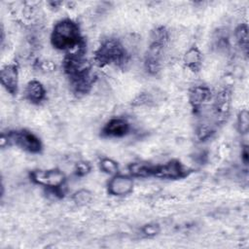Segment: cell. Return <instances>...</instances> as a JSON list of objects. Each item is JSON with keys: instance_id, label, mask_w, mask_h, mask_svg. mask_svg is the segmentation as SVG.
Wrapping results in <instances>:
<instances>
[{"instance_id": "obj_1", "label": "cell", "mask_w": 249, "mask_h": 249, "mask_svg": "<svg viewBox=\"0 0 249 249\" xmlns=\"http://www.w3.org/2000/svg\"><path fill=\"white\" fill-rule=\"evenodd\" d=\"M63 69L75 93L86 94L90 90L95 81V75L86 57V44L66 54L63 60Z\"/></svg>"}, {"instance_id": "obj_2", "label": "cell", "mask_w": 249, "mask_h": 249, "mask_svg": "<svg viewBox=\"0 0 249 249\" xmlns=\"http://www.w3.org/2000/svg\"><path fill=\"white\" fill-rule=\"evenodd\" d=\"M53 47L59 51H74L85 45L79 25L70 18H64L55 23L51 34Z\"/></svg>"}, {"instance_id": "obj_3", "label": "cell", "mask_w": 249, "mask_h": 249, "mask_svg": "<svg viewBox=\"0 0 249 249\" xmlns=\"http://www.w3.org/2000/svg\"><path fill=\"white\" fill-rule=\"evenodd\" d=\"M126 49L118 39H107L101 43L94 53V61L98 66L116 65L123 67L128 61Z\"/></svg>"}, {"instance_id": "obj_4", "label": "cell", "mask_w": 249, "mask_h": 249, "mask_svg": "<svg viewBox=\"0 0 249 249\" xmlns=\"http://www.w3.org/2000/svg\"><path fill=\"white\" fill-rule=\"evenodd\" d=\"M9 145H16L21 150L31 154H39L43 149L40 138L26 129L13 130L9 131L7 134L2 133L1 147L5 148Z\"/></svg>"}, {"instance_id": "obj_5", "label": "cell", "mask_w": 249, "mask_h": 249, "mask_svg": "<svg viewBox=\"0 0 249 249\" xmlns=\"http://www.w3.org/2000/svg\"><path fill=\"white\" fill-rule=\"evenodd\" d=\"M30 179L33 183L43 186L47 189L61 188L64 186L66 181L65 174L57 168L52 169H36L32 170L29 174Z\"/></svg>"}, {"instance_id": "obj_6", "label": "cell", "mask_w": 249, "mask_h": 249, "mask_svg": "<svg viewBox=\"0 0 249 249\" xmlns=\"http://www.w3.org/2000/svg\"><path fill=\"white\" fill-rule=\"evenodd\" d=\"M191 170L177 160H171L162 164H154L153 175L157 178L177 180L185 178Z\"/></svg>"}, {"instance_id": "obj_7", "label": "cell", "mask_w": 249, "mask_h": 249, "mask_svg": "<svg viewBox=\"0 0 249 249\" xmlns=\"http://www.w3.org/2000/svg\"><path fill=\"white\" fill-rule=\"evenodd\" d=\"M132 177L123 174H115L107 184L108 193L115 196H124L133 191Z\"/></svg>"}, {"instance_id": "obj_8", "label": "cell", "mask_w": 249, "mask_h": 249, "mask_svg": "<svg viewBox=\"0 0 249 249\" xmlns=\"http://www.w3.org/2000/svg\"><path fill=\"white\" fill-rule=\"evenodd\" d=\"M231 102V93L230 89H224L216 94L213 103V113L217 124H222L227 120L230 113Z\"/></svg>"}, {"instance_id": "obj_9", "label": "cell", "mask_w": 249, "mask_h": 249, "mask_svg": "<svg viewBox=\"0 0 249 249\" xmlns=\"http://www.w3.org/2000/svg\"><path fill=\"white\" fill-rule=\"evenodd\" d=\"M0 80L5 89L12 95L18 90V65L16 62L5 65L0 71Z\"/></svg>"}, {"instance_id": "obj_10", "label": "cell", "mask_w": 249, "mask_h": 249, "mask_svg": "<svg viewBox=\"0 0 249 249\" xmlns=\"http://www.w3.org/2000/svg\"><path fill=\"white\" fill-rule=\"evenodd\" d=\"M130 130L129 123L123 118H112L109 120L101 129L103 137L119 138L125 136Z\"/></svg>"}, {"instance_id": "obj_11", "label": "cell", "mask_w": 249, "mask_h": 249, "mask_svg": "<svg viewBox=\"0 0 249 249\" xmlns=\"http://www.w3.org/2000/svg\"><path fill=\"white\" fill-rule=\"evenodd\" d=\"M211 96L212 92L206 86H195L192 88L189 92V101L195 113H197L202 105L211 99Z\"/></svg>"}, {"instance_id": "obj_12", "label": "cell", "mask_w": 249, "mask_h": 249, "mask_svg": "<svg viewBox=\"0 0 249 249\" xmlns=\"http://www.w3.org/2000/svg\"><path fill=\"white\" fill-rule=\"evenodd\" d=\"M24 96L29 102L33 104H39L46 98V89L42 83L33 80L26 85L24 89Z\"/></svg>"}, {"instance_id": "obj_13", "label": "cell", "mask_w": 249, "mask_h": 249, "mask_svg": "<svg viewBox=\"0 0 249 249\" xmlns=\"http://www.w3.org/2000/svg\"><path fill=\"white\" fill-rule=\"evenodd\" d=\"M161 52L162 50L149 47V51L145 56L144 67L151 75H157L161 67Z\"/></svg>"}, {"instance_id": "obj_14", "label": "cell", "mask_w": 249, "mask_h": 249, "mask_svg": "<svg viewBox=\"0 0 249 249\" xmlns=\"http://www.w3.org/2000/svg\"><path fill=\"white\" fill-rule=\"evenodd\" d=\"M183 61L185 66L192 72H198L202 65V54L198 48L191 47L184 54Z\"/></svg>"}, {"instance_id": "obj_15", "label": "cell", "mask_w": 249, "mask_h": 249, "mask_svg": "<svg viewBox=\"0 0 249 249\" xmlns=\"http://www.w3.org/2000/svg\"><path fill=\"white\" fill-rule=\"evenodd\" d=\"M169 39V33L166 27L157 26L151 32L150 47L160 50H163Z\"/></svg>"}, {"instance_id": "obj_16", "label": "cell", "mask_w": 249, "mask_h": 249, "mask_svg": "<svg viewBox=\"0 0 249 249\" xmlns=\"http://www.w3.org/2000/svg\"><path fill=\"white\" fill-rule=\"evenodd\" d=\"M154 164L149 162H133L128 166V171L132 177H149L153 175Z\"/></svg>"}, {"instance_id": "obj_17", "label": "cell", "mask_w": 249, "mask_h": 249, "mask_svg": "<svg viewBox=\"0 0 249 249\" xmlns=\"http://www.w3.org/2000/svg\"><path fill=\"white\" fill-rule=\"evenodd\" d=\"M234 36L237 45L247 53L248 51V26L246 23L239 24L234 31Z\"/></svg>"}, {"instance_id": "obj_18", "label": "cell", "mask_w": 249, "mask_h": 249, "mask_svg": "<svg viewBox=\"0 0 249 249\" xmlns=\"http://www.w3.org/2000/svg\"><path fill=\"white\" fill-rule=\"evenodd\" d=\"M99 168L106 174L115 175L119 171V164L116 160L112 159L103 158L99 161Z\"/></svg>"}, {"instance_id": "obj_19", "label": "cell", "mask_w": 249, "mask_h": 249, "mask_svg": "<svg viewBox=\"0 0 249 249\" xmlns=\"http://www.w3.org/2000/svg\"><path fill=\"white\" fill-rule=\"evenodd\" d=\"M72 200L78 205H86L92 200V193L87 189H81L72 196Z\"/></svg>"}, {"instance_id": "obj_20", "label": "cell", "mask_w": 249, "mask_h": 249, "mask_svg": "<svg viewBox=\"0 0 249 249\" xmlns=\"http://www.w3.org/2000/svg\"><path fill=\"white\" fill-rule=\"evenodd\" d=\"M236 127L240 134H246L249 130V113L246 109L241 110L237 115Z\"/></svg>"}, {"instance_id": "obj_21", "label": "cell", "mask_w": 249, "mask_h": 249, "mask_svg": "<svg viewBox=\"0 0 249 249\" xmlns=\"http://www.w3.org/2000/svg\"><path fill=\"white\" fill-rule=\"evenodd\" d=\"M141 232L145 237L151 238L158 235L160 232V227L157 223H149L142 227Z\"/></svg>"}, {"instance_id": "obj_22", "label": "cell", "mask_w": 249, "mask_h": 249, "mask_svg": "<svg viewBox=\"0 0 249 249\" xmlns=\"http://www.w3.org/2000/svg\"><path fill=\"white\" fill-rule=\"evenodd\" d=\"M91 166L88 161H79L75 166V174L78 177H84L90 172Z\"/></svg>"}, {"instance_id": "obj_23", "label": "cell", "mask_w": 249, "mask_h": 249, "mask_svg": "<svg viewBox=\"0 0 249 249\" xmlns=\"http://www.w3.org/2000/svg\"><path fill=\"white\" fill-rule=\"evenodd\" d=\"M214 132V129L211 125L208 124H201L198 128H197V137L200 140H205L207 138H209Z\"/></svg>"}, {"instance_id": "obj_24", "label": "cell", "mask_w": 249, "mask_h": 249, "mask_svg": "<svg viewBox=\"0 0 249 249\" xmlns=\"http://www.w3.org/2000/svg\"><path fill=\"white\" fill-rule=\"evenodd\" d=\"M151 101L150 96L147 93H142L139 96H137L134 100H133V104L137 105V106H141V105H145L148 104Z\"/></svg>"}, {"instance_id": "obj_25", "label": "cell", "mask_w": 249, "mask_h": 249, "mask_svg": "<svg viewBox=\"0 0 249 249\" xmlns=\"http://www.w3.org/2000/svg\"><path fill=\"white\" fill-rule=\"evenodd\" d=\"M54 64L52 62V61H42L40 63V68L43 70V71H53L54 69Z\"/></svg>"}, {"instance_id": "obj_26", "label": "cell", "mask_w": 249, "mask_h": 249, "mask_svg": "<svg viewBox=\"0 0 249 249\" xmlns=\"http://www.w3.org/2000/svg\"><path fill=\"white\" fill-rule=\"evenodd\" d=\"M248 155H249L248 149H247V146H245L242 151V160L245 164H247V162H248Z\"/></svg>"}]
</instances>
